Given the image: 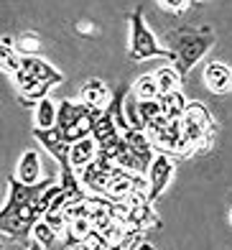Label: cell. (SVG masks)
I'll list each match as a JSON object with an SVG mask.
<instances>
[{"mask_svg":"<svg viewBox=\"0 0 232 250\" xmlns=\"http://www.w3.org/2000/svg\"><path fill=\"white\" fill-rule=\"evenodd\" d=\"M214 41L217 33L210 23H184L166 33V49L173 54V66L181 79H187L194 66L212 51Z\"/></svg>","mask_w":232,"mask_h":250,"instance_id":"obj_1","label":"cell"},{"mask_svg":"<svg viewBox=\"0 0 232 250\" xmlns=\"http://www.w3.org/2000/svg\"><path fill=\"white\" fill-rule=\"evenodd\" d=\"M127 23H130V39H127V56L133 62H146V59H166L173 64V54L161 46L156 33L148 28L146 18H143V5L135 8L130 16H127Z\"/></svg>","mask_w":232,"mask_h":250,"instance_id":"obj_2","label":"cell"},{"mask_svg":"<svg viewBox=\"0 0 232 250\" xmlns=\"http://www.w3.org/2000/svg\"><path fill=\"white\" fill-rule=\"evenodd\" d=\"M181 128H184V138L189 141L194 153H207L212 148L217 135V123L202 102H189V107L181 118Z\"/></svg>","mask_w":232,"mask_h":250,"instance_id":"obj_3","label":"cell"},{"mask_svg":"<svg viewBox=\"0 0 232 250\" xmlns=\"http://www.w3.org/2000/svg\"><path fill=\"white\" fill-rule=\"evenodd\" d=\"M13 82H16V92H26V89L36 87L41 82H49V84H62L64 82V74L59 69L41 59L36 54H23L21 56V66L18 72L13 74Z\"/></svg>","mask_w":232,"mask_h":250,"instance_id":"obj_4","label":"cell"},{"mask_svg":"<svg viewBox=\"0 0 232 250\" xmlns=\"http://www.w3.org/2000/svg\"><path fill=\"white\" fill-rule=\"evenodd\" d=\"M51 184H56L51 176H49V179H41L39 184H33V187L23 184L16 174L8 176V199H5V204H3V209H0V220L10 217V214H16V212H21L23 207H28V204L36 199V197H41Z\"/></svg>","mask_w":232,"mask_h":250,"instance_id":"obj_5","label":"cell"},{"mask_svg":"<svg viewBox=\"0 0 232 250\" xmlns=\"http://www.w3.org/2000/svg\"><path fill=\"white\" fill-rule=\"evenodd\" d=\"M33 138H36L46 151L54 156V161H59L62 168H72L69 166V151H72V143L66 141L64 128L54 125V128H33Z\"/></svg>","mask_w":232,"mask_h":250,"instance_id":"obj_6","label":"cell"},{"mask_svg":"<svg viewBox=\"0 0 232 250\" xmlns=\"http://www.w3.org/2000/svg\"><path fill=\"white\" fill-rule=\"evenodd\" d=\"M173 171H176L173 158L169 153H156L153 164H150L148 174H146L148 184H150V202H156L166 191V187L171 184V179H173Z\"/></svg>","mask_w":232,"mask_h":250,"instance_id":"obj_7","label":"cell"},{"mask_svg":"<svg viewBox=\"0 0 232 250\" xmlns=\"http://www.w3.org/2000/svg\"><path fill=\"white\" fill-rule=\"evenodd\" d=\"M143 179L146 176H141V174H130V171H125V168H118V171L110 176V184L105 189V197L110 202H125Z\"/></svg>","mask_w":232,"mask_h":250,"instance_id":"obj_8","label":"cell"},{"mask_svg":"<svg viewBox=\"0 0 232 250\" xmlns=\"http://www.w3.org/2000/svg\"><path fill=\"white\" fill-rule=\"evenodd\" d=\"M204 84L212 95L232 92V66L225 62H210L204 66Z\"/></svg>","mask_w":232,"mask_h":250,"instance_id":"obj_9","label":"cell"},{"mask_svg":"<svg viewBox=\"0 0 232 250\" xmlns=\"http://www.w3.org/2000/svg\"><path fill=\"white\" fill-rule=\"evenodd\" d=\"M79 100L84 102L89 110H105L112 102V92L102 79H87L79 89Z\"/></svg>","mask_w":232,"mask_h":250,"instance_id":"obj_10","label":"cell"},{"mask_svg":"<svg viewBox=\"0 0 232 250\" xmlns=\"http://www.w3.org/2000/svg\"><path fill=\"white\" fill-rule=\"evenodd\" d=\"M97 153H100L97 141L92 138V135H87V138H82L79 143H72V151H69V166H72L74 171H82L84 166H89L92 161H95Z\"/></svg>","mask_w":232,"mask_h":250,"instance_id":"obj_11","label":"cell"},{"mask_svg":"<svg viewBox=\"0 0 232 250\" xmlns=\"http://www.w3.org/2000/svg\"><path fill=\"white\" fill-rule=\"evenodd\" d=\"M16 176L23 181V184H28V187L39 184V181H41V156H39V151L28 148L26 153L18 158Z\"/></svg>","mask_w":232,"mask_h":250,"instance_id":"obj_12","label":"cell"},{"mask_svg":"<svg viewBox=\"0 0 232 250\" xmlns=\"http://www.w3.org/2000/svg\"><path fill=\"white\" fill-rule=\"evenodd\" d=\"M120 133H123V130L118 128V123H115L110 107L95 112V123H92V138H95L97 143H105V141L115 138V135H120Z\"/></svg>","mask_w":232,"mask_h":250,"instance_id":"obj_13","label":"cell"},{"mask_svg":"<svg viewBox=\"0 0 232 250\" xmlns=\"http://www.w3.org/2000/svg\"><path fill=\"white\" fill-rule=\"evenodd\" d=\"M89 107L84 105L82 100H62L59 102V115H56V125L59 128H72L74 123H79L82 118H87L89 115Z\"/></svg>","mask_w":232,"mask_h":250,"instance_id":"obj_14","label":"cell"},{"mask_svg":"<svg viewBox=\"0 0 232 250\" xmlns=\"http://www.w3.org/2000/svg\"><path fill=\"white\" fill-rule=\"evenodd\" d=\"M130 230H148V227H161V217L153 212V204H138L133 207L130 222H127Z\"/></svg>","mask_w":232,"mask_h":250,"instance_id":"obj_15","label":"cell"},{"mask_svg":"<svg viewBox=\"0 0 232 250\" xmlns=\"http://www.w3.org/2000/svg\"><path fill=\"white\" fill-rule=\"evenodd\" d=\"M161 107H164V115L169 120H181L184 112H187L189 107V100L184 97L181 89H176V92H169V95H161Z\"/></svg>","mask_w":232,"mask_h":250,"instance_id":"obj_16","label":"cell"},{"mask_svg":"<svg viewBox=\"0 0 232 250\" xmlns=\"http://www.w3.org/2000/svg\"><path fill=\"white\" fill-rule=\"evenodd\" d=\"M31 237H33V240H39L46 250H66L64 248V240H59V232H56L46 220H39L36 225H33Z\"/></svg>","mask_w":232,"mask_h":250,"instance_id":"obj_17","label":"cell"},{"mask_svg":"<svg viewBox=\"0 0 232 250\" xmlns=\"http://www.w3.org/2000/svg\"><path fill=\"white\" fill-rule=\"evenodd\" d=\"M56 115H59V105H56L51 97H46L33 107V125H36V128H54Z\"/></svg>","mask_w":232,"mask_h":250,"instance_id":"obj_18","label":"cell"},{"mask_svg":"<svg viewBox=\"0 0 232 250\" xmlns=\"http://www.w3.org/2000/svg\"><path fill=\"white\" fill-rule=\"evenodd\" d=\"M130 92L138 97V100H158L161 97V87L156 82V74H141L130 84Z\"/></svg>","mask_w":232,"mask_h":250,"instance_id":"obj_19","label":"cell"},{"mask_svg":"<svg viewBox=\"0 0 232 250\" xmlns=\"http://www.w3.org/2000/svg\"><path fill=\"white\" fill-rule=\"evenodd\" d=\"M21 56L18 49H16V43L10 36H3V46H0V66H3V72L13 77L18 72V66H21Z\"/></svg>","mask_w":232,"mask_h":250,"instance_id":"obj_20","label":"cell"},{"mask_svg":"<svg viewBox=\"0 0 232 250\" xmlns=\"http://www.w3.org/2000/svg\"><path fill=\"white\" fill-rule=\"evenodd\" d=\"M156 74V82H158V87H161V95H169V92H176V89L181 87V74L176 72V66H169V64H164V66H158V69L153 72Z\"/></svg>","mask_w":232,"mask_h":250,"instance_id":"obj_21","label":"cell"},{"mask_svg":"<svg viewBox=\"0 0 232 250\" xmlns=\"http://www.w3.org/2000/svg\"><path fill=\"white\" fill-rule=\"evenodd\" d=\"M51 87H54V84H49V82H41V84H36V87L26 89V92H18V102H21L23 107H36L41 100L49 97Z\"/></svg>","mask_w":232,"mask_h":250,"instance_id":"obj_22","label":"cell"},{"mask_svg":"<svg viewBox=\"0 0 232 250\" xmlns=\"http://www.w3.org/2000/svg\"><path fill=\"white\" fill-rule=\"evenodd\" d=\"M138 110H141V118L146 120V128H148V123H153L156 118L164 115L161 100H138Z\"/></svg>","mask_w":232,"mask_h":250,"instance_id":"obj_23","label":"cell"},{"mask_svg":"<svg viewBox=\"0 0 232 250\" xmlns=\"http://www.w3.org/2000/svg\"><path fill=\"white\" fill-rule=\"evenodd\" d=\"M110 237L105 235V232H100V230H92L89 235H87V240L79 245L82 250H110Z\"/></svg>","mask_w":232,"mask_h":250,"instance_id":"obj_24","label":"cell"},{"mask_svg":"<svg viewBox=\"0 0 232 250\" xmlns=\"http://www.w3.org/2000/svg\"><path fill=\"white\" fill-rule=\"evenodd\" d=\"M43 220L49 222V225H51L59 235H64V232H66V227H69V217H66L64 207H62V209H49V212L43 214Z\"/></svg>","mask_w":232,"mask_h":250,"instance_id":"obj_25","label":"cell"},{"mask_svg":"<svg viewBox=\"0 0 232 250\" xmlns=\"http://www.w3.org/2000/svg\"><path fill=\"white\" fill-rule=\"evenodd\" d=\"M156 3H158L161 8H164V10H169V13L181 16V13H187V10L191 8L194 0H156Z\"/></svg>","mask_w":232,"mask_h":250,"instance_id":"obj_26","label":"cell"},{"mask_svg":"<svg viewBox=\"0 0 232 250\" xmlns=\"http://www.w3.org/2000/svg\"><path fill=\"white\" fill-rule=\"evenodd\" d=\"M130 250H158V248H156L153 243H148V240H138Z\"/></svg>","mask_w":232,"mask_h":250,"instance_id":"obj_27","label":"cell"},{"mask_svg":"<svg viewBox=\"0 0 232 250\" xmlns=\"http://www.w3.org/2000/svg\"><path fill=\"white\" fill-rule=\"evenodd\" d=\"M28 250H46L39 240H33V237H31V240H28Z\"/></svg>","mask_w":232,"mask_h":250,"instance_id":"obj_28","label":"cell"},{"mask_svg":"<svg viewBox=\"0 0 232 250\" xmlns=\"http://www.w3.org/2000/svg\"><path fill=\"white\" fill-rule=\"evenodd\" d=\"M230 222H232V209H230Z\"/></svg>","mask_w":232,"mask_h":250,"instance_id":"obj_29","label":"cell"},{"mask_svg":"<svg viewBox=\"0 0 232 250\" xmlns=\"http://www.w3.org/2000/svg\"><path fill=\"white\" fill-rule=\"evenodd\" d=\"M77 250H82V248H77Z\"/></svg>","mask_w":232,"mask_h":250,"instance_id":"obj_30","label":"cell"}]
</instances>
